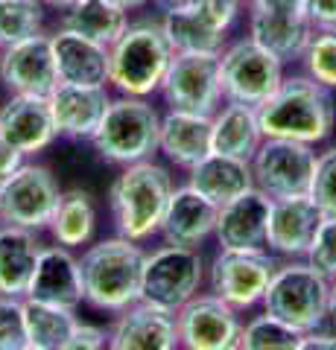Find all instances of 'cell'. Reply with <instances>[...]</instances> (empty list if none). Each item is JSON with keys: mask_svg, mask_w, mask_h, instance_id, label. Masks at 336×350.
<instances>
[{"mask_svg": "<svg viewBox=\"0 0 336 350\" xmlns=\"http://www.w3.org/2000/svg\"><path fill=\"white\" fill-rule=\"evenodd\" d=\"M257 120L263 137H284L316 146L333 135V91L310 76H284L278 91L257 108Z\"/></svg>", "mask_w": 336, "mask_h": 350, "instance_id": "obj_1", "label": "cell"}, {"mask_svg": "<svg viewBox=\"0 0 336 350\" xmlns=\"http://www.w3.org/2000/svg\"><path fill=\"white\" fill-rule=\"evenodd\" d=\"M172 190L176 184H172L170 170L153 158L123 167L108 187V204H112L117 237L146 243L161 234Z\"/></svg>", "mask_w": 336, "mask_h": 350, "instance_id": "obj_2", "label": "cell"}, {"mask_svg": "<svg viewBox=\"0 0 336 350\" xmlns=\"http://www.w3.org/2000/svg\"><path fill=\"white\" fill-rule=\"evenodd\" d=\"M144 262L146 251L135 239L112 237L88 245L79 257L85 304L114 315L135 306L140 301V286H144Z\"/></svg>", "mask_w": 336, "mask_h": 350, "instance_id": "obj_3", "label": "cell"}, {"mask_svg": "<svg viewBox=\"0 0 336 350\" xmlns=\"http://www.w3.org/2000/svg\"><path fill=\"white\" fill-rule=\"evenodd\" d=\"M172 56L176 50L161 21H132L123 36L108 47V85L117 94L149 100L153 94H161Z\"/></svg>", "mask_w": 336, "mask_h": 350, "instance_id": "obj_4", "label": "cell"}, {"mask_svg": "<svg viewBox=\"0 0 336 350\" xmlns=\"http://www.w3.org/2000/svg\"><path fill=\"white\" fill-rule=\"evenodd\" d=\"M161 117L164 114L144 96H114L91 137L96 155L120 167L149 161L161 149Z\"/></svg>", "mask_w": 336, "mask_h": 350, "instance_id": "obj_5", "label": "cell"}, {"mask_svg": "<svg viewBox=\"0 0 336 350\" xmlns=\"http://www.w3.org/2000/svg\"><path fill=\"white\" fill-rule=\"evenodd\" d=\"M263 310L301 333H313L331 315V280L307 260H289L275 269Z\"/></svg>", "mask_w": 336, "mask_h": 350, "instance_id": "obj_6", "label": "cell"}, {"mask_svg": "<svg viewBox=\"0 0 336 350\" xmlns=\"http://www.w3.org/2000/svg\"><path fill=\"white\" fill-rule=\"evenodd\" d=\"M202 280H205V260L199 248L167 243L155 251H146L140 301L167 312H179L184 304L199 295Z\"/></svg>", "mask_w": 336, "mask_h": 350, "instance_id": "obj_7", "label": "cell"}, {"mask_svg": "<svg viewBox=\"0 0 336 350\" xmlns=\"http://www.w3.org/2000/svg\"><path fill=\"white\" fill-rule=\"evenodd\" d=\"M222 94L225 103H243L260 108L284 82V62L269 53L252 36L222 47Z\"/></svg>", "mask_w": 336, "mask_h": 350, "instance_id": "obj_8", "label": "cell"}, {"mask_svg": "<svg viewBox=\"0 0 336 350\" xmlns=\"http://www.w3.org/2000/svg\"><path fill=\"white\" fill-rule=\"evenodd\" d=\"M62 199L59 178L44 163H21L0 184V222L27 231H47Z\"/></svg>", "mask_w": 336, "mask_h": 350, "instance_id": "obj_9", "label": "cell"}, {"mask_svg": "<svg viewBox=\"0 0 336 350\" xmlns=\"http://www.w3.org/2000/svg\"><path fill=\"white\" fill-rule=\"evenodd\" d=\"M319 152L310 144L284 137H263L255 152V187L263 190L269 199H292V196H310L316 178Z\"/></svg>", "mask_w": 336, "mask_h": 350, "instance_id": "obj_10", "label": "cell"}, {"mask_svg": "<svg viewBox=\"0 0 336 350\" xmlns=\"http://www.w3.org/2000/svg\"><path fill=\"white\" fill-rule=\"evenodd\" d=\"M161 96L176 111L214 117L225 103L220 53H176L161 85Z\"/></svg>", "mask_w": 336, "mask_h": 350, "instance_id": "obj_11", "label": "cell"}, {"mask_svg": "<svg viewBox=\"0 0 336 350\" xmlns=\"http://www.w3.org/2000/svg\"><path fill=\"white\" fill-rule=\"evenodd\" d=\"M278 260L266 248H220L211 262V292L234 310H252L263 304Z\"/></svg>", "mask_w": 336, "mask_h": 350, "instance_id": "obj_12", "label": "cell"}, {"mask_svg": "<svg viewBox=\"0 0 336 350\" xmlns=\"http://www.w3.org/2000/svg\"><path fill=\"white\" fill-rule=\"evenodd\" d=\"M240 0H190L161 18L176 53H222L225 32L240 15Z\"/></svg>", "mask_w": 336, "mask_h": 350, "instance_id": "obj_13", "label": "cell"}, {"mask_svg": "<svg viewBox=\"0 0 336 350\" xmlns=\"http://www.w3.org/2000/svg\"><path fill=\"white\" fill-rule=\"evenodd\" d=\"M248 36L275 53L281 62H296L305 56L313 38V24L307 21L305 0H246Z\"/></svg>", "mask_w": 336, "mask_h": 350, "instance_id": "obj_14", "label": "cell"}, {"mask_svg": "<svg viewBox=\"0 0 336 350\" xmlns=\"http://www.w3.org/2000/svg\"><path fill=\"white\" fill-rule=\"evenodd\" d=\"M179 342L184 350H240L243 321L240 310L216 298L214 292L196 295L176 312Z\"/></svg>", "mask_w": 336, "mask_h": 350, "instance_id": "obj_15", "label": "cell"}, {"mask_svg": "<svg viewBox=\"0 0 336 350\" xmlns=\"http://www.w3.org/2000/svg\"><path fill=\"white\" fill-rule=\"evenodd\" d=\"M0 82L12 94L50 96L59 88V68L53 41L44 32L0 50Z\"/></svg>", "mask_w": 336, "mask_h": 350, "instance_id": "obj_16", "label": "cell"}, {"mask_svg": "<svg viewBox=\"0 0 336 350\" xmlns=\"http://www.w3.org/2000/svg\"><path fill=\"white\" fill-rule=\"evenodd\" d=\"M0 137L24 158L38 155L56 144L59 131L53 120L50 96L12 94L0 105Z\"/></svg>", "mask_w": 336, "mask_h": 350, "instance_id": "obj_17", "label": "cell"}, {"mask_svg": "<svg viewBox=\"0 0 336 350\" xmlns=\"http://www.w3.org/2000/svg\"><path fill=\"white\" fill-rule=\"evenodd\" d=\"M324 219V211L313 196H292V199H275L269 213L266 248L272 254L305 260L316 239V231Z\"/></svg>", "mask_w": 336, "mask_h": 350, "instance_id": "obj_18", "label": "cell"}, {"mask_svg": "<svg viewBox=\"0 0 336 350\" xmlns=\"http://www.w3.org/2000/svg\"><path fill=\"white\" fill-rule=\"evenodd\" d=\"M112 100L114 96L108 91V85L59 82V88L50 94V108H53L59 137L91 140L96 135V129H100Z\"/></svg>", "mask_w": 336, "mask_h": 350, "instance_id": "obj_19", "label": "cell"}, {"mask_svg": "<svg viewBox=\"0 0 336 350\" xmlns=\"http://www.w3.org/2000/svg\"><path fill=\"white\" fill-rule=\"evenodd\" d=\"M216 219H220V204L205 199L190 184L172 190L164 222H161V237L170 245L202 248L211 237H216Z\"/></svg>", "mask_w": 336, "mask_h": 350, "instance_id": "obj_20", "label": "cell"}, {"mask_svg": "<svg viewBox=\"0 0 336 350\" xmlns=\"http://www.w3.org/2000/svg\"><path fill=\"white\" fill-rule=\"evenodd\" d=\"M27 298L44 301L56 306H68V310H79L85 301V280L79 257H73L70 248L64 245H44L36 266V275L27 289Z\"/></svg>", "mask_w": 336, "mask_h": 350, "instance_id": "obj_21", "label": "cell"}, {"mask_svg": "<svg viewBox=\"0 0 336 350\" xmlns=\"http://www.w3.org/2000/svg\"><path fill=\"white\" fill-rule=\"evenodd\" d=\"M112 350H179V321L176 312L158 310L138 301L117 315L112 330Z\"/></svg>", "mask_w": 336, "mask_h": 350, "instance_id": "obj_22", "label": "cell"}, {"mask_svg": "<svg viewBox=\"0 0 336 350\" xmlns=\"http://www.w3.org/2000/svg\"><path fill=\"white\" fill-rule=\"evenodd\" d=\"M272 199L263 190H248L220 207L216 243L220 248H266Z\"/></svg>", "mask_w": 336, "mask_h": 350, "instance_id": "obj_23", "label": "cell"}, {"mask_svg": "<svg viewBox=\"0 0 336 350\" xmlns=\"http://www.w3.org/2000/svg\"><path fill=\"white\" fill-rule=\"evenodd\" d=\"M214 117L193 114V111H170L161 117V149L167 161L181 170H193L202 158L214 152Z\"/></svg>", "mask_w": 336, "mask_h": 350, "instance_id": "obj_24", "label": "cell"}, {"mask_svg": "<svg viewBox=\"0 0 336 350\" xmlns=\"http://www.w3.org/2000/svg\"><path fill=\"white\" fill-rule=\"evenodd\" d=\"M59 79L70 85H108V47L73 29L59 27L50 36Z\"/></svg>", "mask_w": 336, "mask_h": 350, "instance_id": "obj_25", "label": "cell"}, {"mask_svg": "<svg viewBox=\"0 0 336 350\" xmlns=\"http://www.w3.org/2000/svg\"><path fill=\"white\" fill-rule=\"evenodd\" d=\"M188 184L193 190H199L205 199H211L214 204H229L237 196H243L248 190H255V170L252 161L231 158L211 152L208 158H202L196 167L188 170Z\"/></svg>", "mask_w": 336, "mask_h": 350, "instance_id": "obj_26", "label": "cell"}, {"mask_svg": "<svg viewBox=\"0 0 336 350\" xmlns=\"http://www.w3.org/2000/svg\"><path fill=\"white\" fill-rule=\"evenodd\" d=\"M41 245L36 231L18 225H0V295L27 298V289L36 275Z\"/></svg>", "mask_w": 336, "mask_h": 350, "instance_id": "obj_27", "label": "cell"}, {"mask_svg": "<svg viewBox=\"0 0 336 350\" xmlns=\"http://www.w3.org/2000/svg\"><path fill=\"white\" fill-rule=\"evenodd\" d=\"M214 152L231 158L252 161L255 152L263 144V129L257 120V108L243 103H225L214 114Z\"/></svg>", "mask_w": 336, "mask_h": 350, "instance_id": "obj_28", "label": "cell"}, {"mask_svg": "<svg viewBox=\"0 0 336 350\" xmlns=\"http://www.w3.org/2000/svg\"><path fill=\"white\" fill-rule=\"evenodd\" d=\"M47 231L64 248H82L94 239L96 231V202L88 190L70 187L62 190V199L56 204V213L50 219Z\"/></svg>", "mask_w": 336, "mask_h": 350, "instance_id": "obj_29", "label": "cell"}, {"mask_svg": "<svg viewBox=\"0 0 336 350\" xmlns=\"http://www.w3.org/2000/svg\"><path fill=\"white\" fill-rule=\"evenodd\" d=\"M129 24H132V21H129V12L117 3H112V0H79L73 9L62 12L59 27L73 29L85 38L112 47V44L129 29Z\"/></svg>", "mask_w": 336, "mask_h": 350, "instance_id": "obj_30", "label": "cell"}, {"mask_svg": "<svg viewBox=\"0 0 336 350\" xmlns=\"http://www.w3.org/2000/svg\"><path fill=\"white\" fill-rule=\"evenodd\" d=\"M24 315H27L29 345H36L41 350H62L64 342H68L73 330L79 327L77 310L44 304V301H32V298H24Z\"/></svg>", "mask_w": 336, "mask_h": 350, "instance_id": "obj_31", "label": "cell"}, {"mask_svg": "<svg viewBox=\"0 0 336 350\" xmlns=\"http://www.w3.org/2000/svg\"><path fill=\"white\" fill-rule=\"evenodd\" d=\"M44 27L41 0H0V50L38 36Z\"/></svg>", "mask_w": 336, "mask_h": 350, "instance_id": "obj_32", "label": "cell"}, {"mask_svg": "<svg viewBox=\"0 0 336 350\" xmlns=\"http://www.w3.org/2000/svg\"><path fill=\"white\" fill-rule=\"evenodd\" d=\"M307 333L296 330L292 324L275 319L263 310V315H255L243 324V342L240 350H298L301 338Z\"/></svg>", "mask_w": 336, "mask_h": 350, "instance_id": "obj_33", "label": "cell"}, {"mask_svg": "<svg viewBox=\"0 0 336 350\" xmlns=\"http://www.w3.org/2000/svg\"><path fill=\"white\" fill-rule=\"evenodd\" d=\"M301 62H305V70L310 79L336 91V29L313 32Z\"/></svg>", "mask_w": 336, "mask_h": 350, "instance_id": "obj_34", "label": "cell"}, {"mask_svg": "<svg viewBox=\"0 0 336 350\" xmlns=\"http://www.w3.org/2000/svg\"><path fill=\"white\" fill-rule=\"evenodd\" d=\"M29 345L24 298L0 295V350H21Z\"/></svg>", "mask_w": 336, "mask_h": 350, "instance_id": "obj_35", "label": "cell"}, {"mask_svg": "<svg viewBox=\"0 0 336 350\" xmlns=\"http://www.w3.org/2000/svg\"><path fill=\"white\" fill-rule=\"evenodd\" d=\"M313 269H319L324 278H336V216H328L324 213L319 231H316V239L305 257Z\"/></svg>", "mask_w": 336, "mask_h": 350, "instance_id": "obj_36", "label": "cell"}, {"mask_svg": "<svg viewBox=\"0 0 336 350\" xmlns=\"http://www.w3.org/2000/svg\"><path fill=\"white\" fill-rule=\"evenodd\" d=\"M310 196L328 216H336V146L319 152L316 178H313Z\"/></svg>", "mask_w": 336, "mask_h": 350, "instance_id": "obj_37", "label": "cell"}, {"mask_svg": "<svg viewBox=\"0 0 336 350\" xmlns=\"http://www.w3.org/2000/svg\"><path fill=\"white\" fill-rule=\"evenodd\" d=\"M62 350H112V333L94 324H82L73 330V336L64 342Z\"/></svg>", "mask_w": 336, "mask_h": 350, "instance_id": "obj_38", "label": "cell"}, {"mask_svg": "<svg viewBox=\"0 0 336 350\" xmlns=\"http://www.w3.org/2000/svg\"><path fill=\"white\" fill-rule=\"evenodd\" d=\"M305 12L313 29H336V0H305Z\"/></svg>", "mask_w": 336, "mask_h": 350, "instance_id": "obj_39", "label": "cell"}, {"mask_svg": "<svg viewBox=\"0 0 336 350\" xmlns=\"http://www.w3.org/2000/svg\"><path fill=\"white\" fill-rule=\"evenodd\" d=\"M21 163H24V155H21L18 149H12L3 137H0V184H3L6 175H12L21 167Z\"/></svg>", "mask_w": 336, "mask_h": 350, "instance_id": "obj_40", "label": "cell"}, {"mask_svg": "<svg viewBox=\"0 0 336 350\" xmlns=\"http://www.w3.org/2000/svg\"><path fill=\"white\" fill-rule=\"evenodd\" d=\"M298 350H336V336L333 333L313 330V333H307L305 338H301Z\"/></svg>", "mask_w": 336, "mask_h": 350, "instance_id": "obj_41", "label": "cell"}, {"mask_svg": "<svg viewBox=\"0 0 336 350\" xmlns=\"http://www.w3.org/2000/svg\"><path fill=\"white\" fill-rule=\"evenodd\" d=\"M44 3V9H56V12H68V9H73L79 3V0H41Z\"/></svg>", "mask_w": 336, "mask_h": 350, "instance_id": "obj_42", "label": "cell"}, {"mask_svg": "<svg viewBox=\"0 0 336 350\" xmlns=\"http://www.w3.org/2000/svg\"><path fill=\"white\" fill-rule=\"evenodd\" d=\"M112 3L126 9V12H135V9H144L146 3H153V0H112Z\"/></svg>", "mask_w": 336, "mask_h": 350, "instance_id": "obj_43", "label": "cell"}, {"mask_svg": "<svg viewBox=\"0 0 336 350\" xmlns=\"http://www.w3.org/2000/svg\"><path fill=\"white\" fill-rule=\"evenodd\" d=\"M153 3H158V6H161V9H164V12H167V9L184 6V3H190V0H153Z\"/></svg>", "mask_w": 336, "mask_h": 350, "instance_id": "obj_44", "label": "cell"}, {"mask_svg": "<svg viewBox=\"0 0 336 350\" xmlns=\"http://www.w3.org/2000/svg\"><path fill=\"white\" fill-rule=\"evenodd\" d=\"M331 315L336 319V278H331Z\"/></svg>", "mask_w": 336, "mask_h": 350, "instance_id": "obj_45", "label": "cell"}, {"mask_svg": "<svg viewBox=\"0 0 336 350\" xmlns=\"http://www.w3.org/2000/svg\"><path fill=\"white\" fill-rule=\"evenodd\" d=\"M21 350H41V347H36V345H27V347H21Z\"/></svg>", "mask_w": 336, "mask_h": 350, "instance_id": "obj_46", "label": "cell"}, {"mask_svg": "<svg viewBox=\"0 0 336 350\" xmlns=\"http://www.w3.org/2000/svg\"><path fill=\"white\" fill-rule=\"evenodd\" d=\"M240 3H246V0H240Z\"/></svg>", "mask_w": 336, "mask_h": 350, "instance_id": "obj_47", "label": "cell"}]
</instances>
